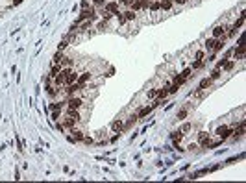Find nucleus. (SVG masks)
I'll return each instance as SVG.
<instances>
[{"label":"nucleus","mask_w":246,"mask_h":183,"mask_svg":"<svg viewBox=\"0 0 246 183\" xmlns=\"http://www.w3.org/2000/svg\"><path fill=\"white\" fill-rule=\"evenodd\" d=\"M111 130H113L115 133L122 131V130H124V124H122V120H113V122H111Z\"/></svg>","instance_id":"obj_8"},{"label":"nucleus","mask_w":246,"mask_h":183,"mask_svg":"<svg viewBox=\"0 0 246 183\" xmlns=\"http://www.w3.org/2000/svg\"><path fill=\"white\" fill-rule=\"evenodd\" d=\"M233 54H235V57H242V56H244V43L237 46V48L233 50Z\"/></svg>","instance_id":"obj_12"},{"label":"nucleus","mask_w":246,"mask_h":183,"mask_svg":"<svg viewBox=\"0 0 246 183\" xmlns=\"http://www.w3.org/2000/svg\"><path fill=\"white\" fill-rule=\"evenodd\" d=\"M61 59H63V54H61V52H57V54L54 56V65H57V63H61Z\"/></svg>","instance_id":"obj_23"},{"label":"nucleus","mask_w":246,"mask_h":183,"mask_svg":"<svg viewBox=\"0 0 246 183\" xmlns=\"http://www.w3.org/2000/svg\"><path fill=\"white\" fill-rule=\"evenodd\" d=\"M70 133H74V135L72 137H69V141H70V143H78V141H83V133L80 131V130H70Z\"/></svg>","instance_id":"obj_3"},{"label":"nucleus","mask_w":246,"mask_h":183,"mask_svg":"<svg viewBox=\"0 0 246 183\" xmlns=\"http://www.w3.org/2000/svg\"><path fill=\"white\" fill-rule=\"evenodd\" d=\"M159 6H161V2H157V0H156V2H150L148 7H150L152 11H157V10H159Z\"/></svg>","instance_id":"obj_20"},{"label":"nucleus","mask_w":246,"mask_h":183,"mask_svg":"<svg viewBox=\"0 0 246 183\" xmlns=\"http://www.w3.org/2000/svg\"><path fill=\"white\" fill-rule=\"evenodd\" d=\"M89 78H91V72H83L82 76H78V85L83 89V87H85V81H87Z\"/></svg>","instance_id":"obj_7"},{"label":"nucleus","mask_w":246,"mask_h":183,"mask_svg":"<svg viewBox=\"0 0 246 183\" xmlns=\"http://www.w3.org/2000/svg\"><path fill=\"white\" fill-rule=\"evenodd\" d=\"M80 89H82V87L78 85V81H74V83H70V85H67V89H65V91H67V94H70V96H72L74 93H78Z\"/></svg>","instance_id":"obj_5"},{"label":"nucleus","mask_w":246,"mask_h":183,"mask_svg":"<svg viewBox=\"0 0 246 183\" xmlns=\"http://www.w3.org/2000/svg\"><path fill=\"white\" fill-rule=\"evenodd\" d=\"M63 83H65V74L59 72L57 76H56V85H63Z\"/></svg>","instance_id":"obj_16"},{"label":"nucleus","mask_w":246,"mask_h":183,"mask_svg":"<svg viewBox=\"0 0 246 183\" xmlns=\"http://www.w3.org/2000/svg\"><path fill=\"white\" fill-rule=\"evenodd\" d=\"M83 143H85V144H93V139H91V137H85V135H83Z\"/></svg>","instance_id":"obj_33"},{"label":"nucleus","mask_w":246,"mask_h":183,"mask_svg":"<svg viewBox=\"0 0 246 183\" xmlns=\"http://www.w3.org/2000/svg\"><path fill=\"white\" fill-rule=\"evenodd\" d=\"M185 116H187V109H181L180 113H178V120H183Z\"/></svg>","instance_id":"obj_29"},{"label":"nucleus","mask_w":246,"mask_h":183,"mask_svg":"<svg viewBox=\"0 0 246 183\" xmlns=\"http://www.w3.org/2000/svg\"><path fill=\"white\" fill-rule=\"evenodd\" d=\"M117 15V19H118V24H124L126 22V19H124V13H120V11H118V13H115Z\"/></svg>","instance_id":"obj_27"},{"label":"nucleus","mask_w":246,"mask_h":183,"mask_svg":"<svg viewBox=\"0 0 246 183\" xmlns=\"http://www.w3.org/2000/svg\"><path fill=\"white\" fill-rule=\"evenodd\" d=\"M178 89H180V85H176V83H172V85L168 87V94H174V93H178Z\"/></svg>","instance_id":"obj_22"},{"label":"nucleus","mask_w":246,"mask_h":183,"mask_svg":"<svg viewBox=\"0 0 246 183\" xmlns=\"http://www.w3.org/2000/svg\"><path fill=\"white\" fill-rule=\"evenodd\" d=\"M67 104H69V107H70V109H80V107H82V98H74V96H70L69 98V102H67Z\"/></svg>","instance_id":"obj_2"},{"label":"nucleus","mask_w":246,"mask_h":183,"mask_svg":"<svg viewBox=\"0 0 246 183\" xmlns=\"http://www.w3.org/2000/svg\"><path fill=\"white\" fill-rule=\"evenodd\" d=\"M224 33H226V28H224V26H217V28L213 30V37L218 39V37H222Z\"/></svg>","instance_id":"obj_9"},{"label":"nucleus","mask_w":246,"mask_h":183,"mask_svg":"<svg viewBox=\"0 0 246 183\" xmlns=\"http://www.w3.org/2000/svg\"><path fill=\"white\" fill-rule=\"evenodd\" d=\"M191 128H192V126H191V124L187 122V124H183V128H181V131H183V133H185V131H191Z\"/></svg>","instance_id":"obj_32"},{"label":"nucleus","mask_w":246,"mask_h":183,"mask_svg":"<svg viewBox=\"0 0 246 183\" xmlns=\"http://www.w3.org/2000/svg\"><path fill=\"white\" fill-rule=\"evenodd\" d=\"M215 133H217V135H218L220 139H222V141H224V139H228V137H230V135H231V133H233V131H231L230 128H228V126H218Z\"/></svg>","instance_id":"obj_1"},{"label":"nucleus","mask_w":246,"mask_h":183,"mask_svg":"<svg viewBox=\"0 0 246 183\" xmlns=\"http://www.w3.org/2000/svg\"><path fill=\"white\" fill-rule=\"evenodd\" d=\"M106 11H107V13H113V15L118 13V4H117V2H107V4H106Z\"/></svg>","instance_id":"obj_6"},{"label":"nucleus","mask_w":246,"mask_h":183,"mask_svg":"<svg viewBox=\"0 0 246 183\" xmlns=\"http://www.w3.org/2000/svg\"><path fill=\"white\" fill-rule=\"evenodd\" d=\"M59 72H61V65L57 63V65H54V67H52V72H50V76H52V78H56Z\"/></svg>","instance_id":"obj_15"},{"label":"nucleus","mask_w":246,"mask_h":183,"mask_svg":"<svg viewBox=\"0 0 246 183\" xmlns=\"http://www.w3.org/2000/svg\"><path fill=\"white\" fill-rule=\"evenodd\" d=\"M130 7H131V11H139V10H142V0H133V4H131Z\"/></svg>","instance_id":"obj_13"},{"label":"nucleus","mask_w":246,"mask_h":183,"mask_svg":"<svg viewBox=\"0 0 246 183\" xmlns=\"http://www.w3.org/2000/svg\"><path fill=\"white\" fill-rule=\"evenodd\" d=\"M218 78H220V69H215L211 72V80H218Z\"/></svg>","instance_id":"obj_25"},{"label":"nucleus","mask_w":246,"mask_h":183,"mask_svg":"<svg viewBox=\"0 0 246 183\" xmlns=\"http://www.w3.org/2000/svg\"><path fill=\"white\" fill-rule=\"evenodd\" d=\"M211 81H213L211 78H203V80L200 81V87H198V89H206V91H207V87L211 85Z\"/></svg>","instance_id":"obj_14"},{"label":"nucleus","mask_w":246,"mask_h":183,"mask_svg":"<svg viewBox=\"0 0 246 183\" xmlns=\"http://www.w3.org/2000/svg\"><path fill=\"white\" fill-rule=\"evenodd\" d=\"M146 96H148V98H156V96H157V89H150Z\"/></svg>","instance_id":"obj_30"},{"label":"nucleus","mask_w":246,"mask_h":183,"mask_svg":"<svg viewBox=\"0 0 246 183\" xmlns=\"http://www.w3.org/2000/svg\"><path fill=\"white\" fill-rule=\"evenodd\" d=\"M50 109H54V111H61V109H63V104H61V102H59V104H52V105H50Z\"/></svg>","instance_id":"obj_26"},{"label":"nucleus","mask_w":246,"mask_h":183,"mask_svg":"<svg viewBox=\"0 0 246 183\" xmlns=\"http://www.w3.org/2000/svg\"><path fill=\"white\" fill-rule=\"evenodd\" d=\"M98 30H106V20H104V22H100V24H98Z\"/></svg>","instance_id":"obj_37"},{"label":"nucleus","mask_w":246,"mask_h":183,"mask_svg":"<svg viewBox=\"0 0 246 183\" xmlns=\"http://www.w3.org/2000/svg\"><path fill=\"white\" fill-rule=\"evenodd\" d=\"M52 119H56V120L59 119V113H57V111H54V113H52Z\"/></svg>","instance_id":"obj_39"},{"label":"nucleus","mask_w":246,"mask_h":183,"mask_svg":"<svg viewBox=\"0 0 246 183\" xmlns=\"http://www.w3.org/2000/svg\"><path fill=\"white\" fill-rule=\"evenodd\" d=\"M202 67H203V61H202V59H196V61L192 63V70H194V69H202Z\"/></svg>","instance_id":"obj_24"},{"label":"nucleus","mask_w":246,"mask_h":183,"mask_svg":"<svg viewBox=\"0 0 246 183\" xmlns=\"http://www.w3.org/2000/svg\"><path fill=\"white\" fill-rule=\"evenodd\" d=\"M87 7H89V2H87V0H83V2H82V10H87Z\"/></svg>","instance_id":"obj_36"},{"label":"nucleus","mask_w":246,"mask_h":183,"mask_svg":"<svg viewBox=\"0 0 246 183\" xmlns=\"http://www.w3.org/2000/svg\"><path fill=\"white\" fill-rule=\"evenodd\" d=\"M172 2H176V4H185L187 0H172Z\"/></svg>","instance_id":"obj_42"},{"label":"nucleus","mask_w":246,"mask_h":183,"mask_svg":"<svg viewBox=\"0 0 246 183\" xmlns=\"http://www.w3.org/2000/svg\"><path fill=\"white\" fill-rule=\"evenodd\" d=\"M124 19H126V20H133V19H135V11H131V10H128V11H126V13H124Z\"/></svg>","instance_id":"obj_18"},{"label":"nucleus","mask_w":246,"mask_h":183,"mask_svg":"<svg viewBox=\"0 0 246 183\" xmlns=\"http://www.w3.org/2000/svg\"><path fill=\"white\" fill-rule=\"evenodd\" d=\"M76 122H78V119H74V116H67L63 126H65V128H74V124H76Z\"/></svg>","instance_id":"obj_11"},{"label":"nucleus","mask_w":246,"mask_h":183,"mask_svg":"<svg viewBox=\"0 0 246 183\" xmlns=\"http://www.w3.org/2000/svg\"><path fill=\"white\" fill-rule=\"evenodd\" d=\"M172 0H163L161 2V6H159V10H163V11H168V10H172Z\"/></svg>","instance_id":"obj_10"},{"label":"nucleus","mask_w":246,"mask_h":183,"mask_svg":"<svg viewBox=\"0 0 246 183\" xmlns=\"http://www.w3.org/2000/svg\"><path fill=\"white\" fill-rule=\"evenodd\" d=\"M156 105H159V104H157V102H154V105H148V107H142V109H141V111L137 113V119H142V116H146L148 113H152V109H154V107H156Z\"/></svg>","instance_id":"obj_4"},{"label":"nucleus","mask_w":246,"mask_h":183,"mask_svg":"<svg viewBox=\"0 0 246 183\" xmlns=\"http://www.w3.org/2000/svg\"><path fill=\"white\" fill-rule=\"evenodd\" d=\"M21 2H22V0H13V4H15V6H17V4H21Z\"/></svg>","instance_id":"obj_43"},{"label":"nucleus","mask_w":246,"mask_h":183,"mask_svg":"<svg viewBox=\"0 0 246 183\" xmlns=\"http://www.w3.org/2000/svg\"><path fill=\"white\" fill-rule=\"evenodd\" d=\"M181 137H183V131H174L172 133V141H176V143H180Z\"/></svg>","instance_id":"obj_17"},{"label":"nucleus","mask_w":246,"mask_h":183,"mask_svg":"<svg viewBox=\"0 0 246 183\" xmlns=\"http://www.w3.org/2000/svg\"><path fill=\"white\" fill-rule=\"evenodd\" d=\"M215 41H217L215 37H213V39H207V41H206V48H207V50H213V46H215Z\"/></svg>","instance_id":"obj_19"},{"label":"nucleus","mask_w":246,"mask_h":183,"mask_svg":"<svg viewBox=\"0 0 246 183\" xmlns=\"http://www.w3.org/2000/svg\"><path fill=\"white\" fill-rule=\"evenodd\" d=\"M187 148H189V150H191V152H192V150H194V148H196V144H194V143H191V144H189Z\"/></svg>","instance_id":"obj_41"},{"label":"nucleus","mask_w":246,"mask_h":183,"mask_svg":"<svg viewBox=\"0 0 246 183\" xmlns=\"http://www.w3.org/2000/svg\"><path fill=\"white\" fill-rule=\"evenodd\" d=\"M93 2H95V6H104L106 0H93Z\"/></svg>","instance_id":"obj_34"},{"label":"nucleus","mask_w":246,"mask_h":183,"mask_svg":"<svg viewBox=\"0 0 246 183\" xmlns=\"http://www.w3.org/2000/svg\"><path fill=\"white\" fill-rule=\"evenodd\" d=\"M222 67H224V70H231L233 69V61H224Z\"/></svg>","instance_id":"obj_28"},{"label":"nucleus","mask_w":246,"mask_h":183,"mask_svg":"<svg viewBox=\"0 0 246 183\" xmlns=\"http://www.w3.org/2000/svg\"><path fill=\"white\" fill-rule=\"evenodd\" d=\"M203 57V52H196V59H202Z\"/></svg>","instance_id":"obj_40"},{"label":"nucleus","mask_w":246,"mask_h":183,"mask_svg":"<svg viewBox=\"0 0 246 183\" xmlns=\"http://www.w3.org/2000/svg\"><path fill=\"white\" fill-rule=\"evenodd\" d=\"M174 83H176V85H180V87H181L183 83H185V78H183V76H176V78H174Z\"/></svg>","instance_id":"obj_21"},{"label":"nucleus","mask_w":246,"mask_h":183,"mask_svg":"<svg viewBox=\"0 0 246 183\" xmlns=\"http://www.w3.org/2000/svg\"><path fill=\"white\" fill-rule=\"evenodd\" d=\"M191 72H192V69H185V70H183V74H181V76H183L185 80H187V78L191 76Z\"/></svg>","instance_id":"obj_31"},{"label":"nucleus","mask_w":246,"mask_h":183,"mask_svg":"<svg viewBox=\"0 0 246 183\" xmlns=\"http://www.w3.org/2000/svg\"><path fill=\"white\" fill-rule=\"evenodd\" d=\"M120 4H124V6H131V4H133V0H120Z\"/></svg>","instance_id":"obj_35"},{"label":"nucleus","mask_w":246,"mask_h":183,"mask_svg":"<svg viewBox=\"0 0 246 183\" xmlns=\"http://www.w3.org/2000/svg\"><path fill=\"white\" fill-rule=\"evenodd\" d=\"M198 139H200V143H202V141H206L207 137H206V133H200V135H198Z\"/></svg>","instance_id":"obj_38"}]
</instances>
